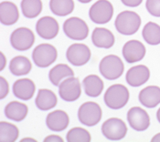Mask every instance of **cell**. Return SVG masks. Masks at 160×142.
Returning a JSON list of instances; mask_svg holds the SVG:
<instances>
[{
  "label": "cell",
  "mask_w": 160,
  "mask_h": 142,
  "mask_svg": "<svg viewBox=\"0 0 160 142\" xmlns=\"http://www.w3.org/2000/svg\"><path fill=\"white\" fill-rule=\"evenodd\" d=\"M35 43V35L28 27H18L14 30L10 36V44L16 50L26 51L33 47Z\"/></svg>",
  "instance_id": "9c48e42d"
},
{
  "label": "cell",
  "mask_w": 160,
  "mask_h": 142,
  "mask_svg": "<svg viewBox=\"0 0 160 142\" xmlns=\"http://www.w3.org/2000/svg\"><path fill=\"white\" fill-rule=\"evenodd\" d=\"M142 36L145 41L151 45L157 46L160 44V26L154 22H148L145 25Z\"/></svg>",
  "instance_id": "4316f807"
},
{
  "label": "cell",
  "mask_w": 160,
  "mask_h": 142,
  "mask_svg": "<svg viewBox=\"0 0 160 142\" xmlns=\"http://www.w3.org/2000/svg\"><path fill=\"white\" fill-rule=\"evenodd\" d=\"M13 94L21 100H29L33 97L36 85L29 78H20L13 84Z\"/></svg>",
  "instance_id": "2e32d148"
},
{
  "label": "cell",
  "mask_w": 160,
  "mask_h": 142,
  "mask_svg": "<svg viewBox=\"0 0 160 142\" xmlns=\"http://www.w3.org/2000/svg\"><path fill=\"white\" fill-rule=\"evenodd\" d=\"M18 136H19V130L17 126L6 121L0 122V141H16Z\"/></svg>",
  "instance_id": "f1b7e54d"
},
{
  "label": "cell",
  "mask_w": 160,
  "mask_h": 142,
  "mask_svg": "<svg viewBox=\"0 0 160 142\" xmlns=\"http://www.w3.org/2000/svg\"><path fill=\"white\" fill-rule=\"evenodd\" d=\"M82 94V88L79 79L75 77H70L63 79L59 85V95L64 101H76Z\"/></svg>",
  "instance_id": "30bf717a"
},
{
  "label": "cell",
  "mask_w": 160,
  "mask_h": 142,
  "mask_svg": "<svg viewBox=\"0 0 160 142\" xmlns=\"http://www.w3.org/2000/svg\"><path fill=\"white\" fill-rule=\"evenodd\" d=\"M73 76V70L66 64L56 65L49 70V81L54 86H59L63 79Z\"/></svg>",
  "instance_id": "d4e9b609"
},
{
  "label": "cell",
  "mask_w": 160,
  "mask_h": 142,
  "mask_svg": "<svg viewBox=\"0 0 160 142\" xmlns=\"http://www.w3.org/2000/svg\"><path fill=\"white\" fill-rule=\"evenodd\" d=\"M102 113L100 105L92 101L83 103L78 110L79 121L86 127H93L97 125L102 119Z\"/></svg>",
  "instance_id": "277c9868"
},
{
  "label": "cell",
  "mask_w": 160,
  "mask_h": 142,
  "mask_svg": "<svg viewBox=\"0 0 160 142\" xmlns=\"http://www.w3.org/2000/svg\"><path fill=\"white\" fill-rule=\"evenodd\" d=\"M70 123V118L68 114L63 110H55L48 114L46 118L47 127L51 131L61 132L67 129Z\"/></svg>",
  "instance_id": "e0dca14e"
},
{
  "label": "cell",
  "mask_w": 160,
  "mask_h": 142,
  "mask_svg": "<svg viewBox=\"0 0 160 142\" xmlns=\"http://www.w3.org/2000/svg\"><path fill=\"white\" fill-rule=\"evenodd\" d=\"M117 32L124 36L136 34L141 26V17L134 11L121 12L115 18L114 22Z\"/></svg>",
  "instance_id": "6da1fadb"
},
{
  "label": "cell",
  "mask_w": 160,
  "mask_h": 142,
  "mask_svg": "<svg viewBox=\"0 0 160 142\" xmlns=\"http://www.w3.org/2000/svg\"><path fill=\"white\" fill-rule=\"evenodd\" d=\"M0 59H1L0 70L2 71L4 69H5L6 65H7V59H6V57H5V55H4V53H3V52H1V53H0Z\"/></svg>",
  "instance_id": "e575fe53"
},
{
  "label": "cell",
  "mask_w": 160,
  "mask_h": 142,
  "mask_svg": "<svg viewBox=\"0 0 160 142\" xmlns=\"http://www.w3.org/2000/svg\"><path fill=\"white\" fill-rule=\"evenodd\" d=\"M147 49L144 44L138 40L127 41L123 47V57L127 63L133 64L141 61L146 56Z\"/></svg>",
  "instance_id": "4fadbf2b"
},
{
  "label": "cell",
  "mask_w": 160,
  "mask_h": 142,
  "mask_svg": "<svg viewBox=\"0 0 160 142\" xmlns=\"http://www.w3.org/2000/svg\"><path fill=\"white\" fill-rule=\"evenodd\" d=\"M138 98L140 103L146 107H156L160 104V88L158 86H148L140 91Z\"/></svg>",
  "instance_id": "ffe728a7"
},
{
  "label": "cell",
  "mask_w": 160,
  "mask_h": 142,
  "mask_svg": "<svg viewBox=\"0 0 160 142\" xmlns=\"http://www.w3.org/2000/svg\"><path fill=\"white\" fill-rule=\"evenodd\" d=\"M19 12L18 7L10 1H3L0 4V21L4 26H12L18 22Z\"/></svg>",
  "instance_id": "ac0fdd59"
},
{
  "label": "cell",
  "mask_w": 160,
  "mask_h": 142,
  "mask_svg": "<svg viewBox=\"0 0 160 142\" xmlns=\"http://www.w3.org/2000/svg\"><path fill=\"white\" fill-rule=\"evenodd\" d=\"M66 140L68 142H90L92 140V137L88 130L76 127L69 130L66 136Z\"/></svg>",
  "instance_id": "f546056e"
},
{
  "label": "cell",
  "mask_w": 160,
  "mask_h": 142,
  "mask_svg": "<svg viewBox=\"0 0 160 142\" xmlns=\"http://www.w3.org/2000/svg\"><path fill=\"white\" fill-rule=\"evenodd\" d=\"M58 58V51L56 47L49 44H40L34 48L32 52V59L35 65L45 69L53 64Z\"/></svg>",
  "instance_id": "5b68a950"
},
{
  "label": "cell",
  "mask_w": 160,
  "mask_h": 142,
  "mask_svg": "<svg viewBox=\"0 0 160 142\" xmlns=\"http://www.w3.org/2000/svg\"><path fill=\"white\" fill-rule=\"evenodd\" d=\"M113 16V7L108 0H98L89 10L91 20L98 25L108 23Z\"/></svg>",
  "instance_id": "8992f818"
},
{
  "label": "cell",
  "mask_w": 160,
  "mask_h": 142,
  "mask_svg": "<svg viewBox=\"0 0 160 142\" xmlns=\"http://www.w3.org/2000/svg\"><path fill=\"white\" fill-rule=\"evenodd\" d=\"M58 103L57 96L52 90L41 88L38 90L37 97L35 99V104L38 109L42 111H47L55 107Z\"/></svg>",
  "instance_id": "44dd1931"
},
{
  "label": "cell",
  "mask_w": 160,
  "mask_h": 142,
  "mask_svg": "<svg viewBox=\"0 0 160 142\" xmlns=\"http://www.w3.org/2000/svg\"><path fill=\"white\" fill-rule=\"evenodd\" d=\"M121 1L124 6L130 7H136L139 5H141V3L143 2V0H121Z\"/></svg>",
  "instance_id": "d6a6232c"
},
{
  "label": "cell",
  "mask_w": 160,
  "mask_h": 142,
  "mask_svg": "<svg viewBox=\"0 0 160 142\" xmlns=\"http://www.w3.org/2000/svg\"><path fill=\"white\" fill-rule=\"evenodd\" d=\"M80 3H82V4H88V3H90L91 1H92V0H78Z\"/></svg>",
  "instance_id": "74e56055"
},
{
  "label": "cell",
  "mask_w": 160,
  "mask_h": 142,
  "mask_svg": "<svg viewBox=\"0 0 160 142\" xmlns=\"http://www.w3.org/2000/svg\"><path fill=\"white\" fill-rule=\"evenodd\" d=\"M44 141L45 142H62L63 141V140H62V137H60V136H57V135H50V136H48V137H46L45 139H44Z\"/></svg>",
  "instance_id": "836d02e7"
},
{
  "label": "cell",
  "mask_w": 160,
  "mask_h": 142,
  "mask_svg": "<svg viewBox=\"0 0 160 142\" xmlns=\"http://www.w3.org/2000/svg\"><path fill=\"white\" fill-rule=\"evenodd\" d=\"M20 7L23 16L27 18L38 17L43 7L41 0H22Z\"/></svg>",
  "instance_id": "83f0119b"
},
{
  "label": "cell",
  "mask_w": 160,
  "mask_h": 142,
  "mask_svg": "<svg viewBox=\"0 0 160 142\" xmlns=\"http://www.w3.org/2000/svg\"><path fill=\"white\" fill-rule=\"evenodd\" d=\"M130 93L128 88L121 84L109 87L104 94L105 105L112 109H120L125 106L129 100Z\"/></svg>",
  "instance_id": "7a4b0ae2"
},
{
  "label": "cell",
  "mask_w": 160,
  "mask_h": 142,
  "mask_svg": "<svg viewBox=\"0 0 160 142\" xmlns=\"http://www.w3.org/2000/svg\"><path fill=\"white\" fill-rule=\"evenodd\" d=\"M26 141H37V140H34V139H31V138H25V139H22V140H21V142Z\"/></svg>",
  "instance_id": "8d00e7d4"
},
{
  "label": "cell",
  "mask_w": 160,
  "mask_h": 142,
  "mask_svg": "<svg viewBox=\"0 0 160 142\" xmlns=\"http://www.w3.org/2000/svg\"><path fill=\"white\" fill-rule=\"evenodd\" d=\"M31 69V62L24 56H17L13 58L9 64V70L13 74V76L16 77L28 75L30 72Z\"/></svg>",
  "instance_id": "cb8c5ba5"
},
{
  "label": "cell",
  "mask_w": 160,
  "mask_h": 142,
  "mask_svg": "<svg viewBox=\"0 0 160 142\" xmlns=\"http://www.w3.org/2000/svg\"><path fill=\"white\" fill-rule=\"evenodd\" d=\"M127 121L130 127L136 131H145L150 126L148 113L140 107H133L128 110Z\"/></svg>",
  "instance_id": "7c38bea8"
},
{
  "label": "cell",
  "mask_w": 160,
  "mask_h": 142,
  "mask_svg": "<svg viewBox=\"0 0 160 142\" xmlns=\"http://www.w3.org/2000/svg\"><path fill=\"white\" fill-rule=\"evenodd\" d=\"M151 141H153V142H158V141H160V133H158V134H157V135H155V136H154V137L152 138Z\"/></svg>",
  "instance_id": "d590c367"
},
{
  "label": "cell",
  "mask_w": 160,
  "mask_h": 142,
  "mask_svg": "<svg viewBox=\"0 0 160 142\" xmlns=\"http://www.w3.org/2000/svg\"><path fill=\"white\" fill-rule=\"evenodd\" d=\"M49 8L58 17H66L74 10L73 0H50Z\"/></svg>",
  "instance_id": "484cf974"
},
{
  "label": "cell",
  "mask_w": 160,
  "mask_h": 142,
  "mask_svg": "<svg viewBox=\"0 0 160 142\" xmlns=\"http://www.w3.org/2000/svg\"><path fill=\"white\" fill-rule=\"evenodd\" d=\"M146 7L150 15L160 17V0H147Z\"/></svg>",
  "instance_id": "4dcf8cb0"
},
{
  "label": "cell",
  "mask_w": 160,
  "mask_h": 142,
  "mask_svg": "<svg viewBox=\"0 0 160 142\" xmlns=\"http://www.w3.org/2000/svg\"><path fill=\"white\" fill-rule=\"evenodd\" d=\"M60 30L58 21L51 17H43L38 20L36 31L38 35L43 39L50 40L55 38Z\"/></svg>",
  "instance_id": "5bb4252c"
},
{
  "label": "cell",
  "mask_w": 160,
  "mask_h": 142,
  "mask_svg": "<svg viewBox=\"0 0 160 142\" xmlns=\"http://www.w3.org/2000/svg\"><path fill=\"white\" fill-rule=\"evenodd\" d=\"M63 32L72 40H84L89 35V27L83 19L73 17L64 22Z\"/></svg>",
  "instance_id": "52a82bcc"
},
{
  "label": "cell",
  "mask_w": 160,
  "mask_h": 142,
  "mask_svg": "<svg viewBox=\"0 0 160 142\" xmlns=\"http://www.w3.org/2000/svg\"><path fill=\"white\" fill-rule=\"evenodd\" d=\"M8 91H9L8 83L5 78L0 77V98L4 99L8 94Z\"/></svg>",
  "instance_id": "1f68e13d"
},
{
  "label": "cell",
  "mask_w": 160,
  "mask_h": 142,
  "mask_svg": "<svg viewBox=\"0 0 160 142\" xmlns=\"http://www.w3.org/2000/svg\"><path fill=\"white\" fill-rule=\"evenodd\" d=\"M102 133L109 140L118 141L123 140L127 133V127L122 119L111 118L102 125Z\"/></svg>",
  "instance_id": "ba28073f"
},
{
  "label": "cell",
  "mask_w": 160,
  "mask_h": 142,
  "mask_svg": "<svg viewBox=\"0 0 160 142\" xmlns=\"http://www.w3.org/2000/svg\"><path fill=\"white\" fill-rule=\"evenodd\" d=\"M28 106L18 101H11L5 107V116L10 120L18 122L25 119L28 116Z\"/></svg>",
  "instance_id": "603a6c76"
},
{
  "label": "cell",
  "mask_w": 160,
  "mask_h": 142,
  "mask_svg": "<svg viewBox=\"0 0 160 142\" xmlns=\"http://www.w3.org/2000/svg\"><path fill=\"white\" fill-rule=\"evenodd\" d=\"M157 118H158V122H159V123H160V107H159V108H158V112H157Z\"/></svg>",
  "instance_id": "f35d334b"
},
{
  "label": "cell",
  "mask_w": 160,
  "mask_h": 142,
  "mask_svg": "<svg viewBox=\"0 0 160 142\" xmlns=\"http://www.w3.org/2000/svg\"><path fill=\"white\" fill-rule=\"evenodd\" d=\"M92 44L100 48H111L115 42L114 36L111 31L104 27H96L92 34Z\"/></svg>",
  "instance_id": "d6986e66"
},
{
  "label": "cell",
  "mask_w": 160,
  "mask_h": 142,
  "mask_svg": "<svg viewBox=\"0 0 160 142\" xmlns=\"http://www.w3.org/2000/svg\"><path fill=\"white\" fill-rule=\"evenodd\" d=\"M124 70L123 61L118 56L109 55L101 60L99 71L101 75L108 80H114L123 75Z\"/></svg>",
  "instance_id": "3957f363"
},
{
  "label": "cell",
  "mask_w": 160,
  "mask_h": 142,
  "mask_svg": "<svg viewBox=\"0 0 160 142\" xmlns=\"http://www.w3.org/2000/svg\"><path fill=\"white\" fill-rule=\"evenodd\" d=\"M92 57L91 49L84 44H72L66 52L67 60L75 67H82L87 64Z\"/></svg>",
  "instance_id": "8fae6325"
},
{
  "label": "cell",
  "mask_w": 160,
  "mask_h": 142,
  "mask_svg": "<svg viewBox=\"0 0 160 142\" xmlns=\"http://www.w3.org/2000/svg\"><path fill=\"white\" fill-rule=\"evenodd\" d=\"M82 87L85 94L90 97H97L102 94L104 84L101 78L96 75H89L83 79Z\"/></svg>",
  "instance_id": "7402d4cb"
},
{
  "label": "cell",
  "mask_w": 160,
  "mask_h": 142,
  "mask_svg": "<svg viewBox=\"0 0 160 142\" xmlns=\"http://www.w3.org/2000/svg\"><path fill=\"white\" fill-rule=\"evenodd\" d=\"M150 78V70L145 65H137L127 71L125 79L131 87H140L148 81Z\"/></svg>",
  "instance_id": "9a60e30c"
}]
</instances>
